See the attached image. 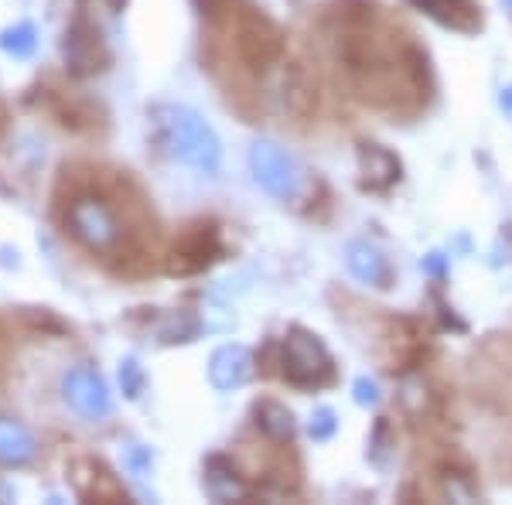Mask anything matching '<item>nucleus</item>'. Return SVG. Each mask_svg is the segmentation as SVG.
Instances as JSON below:
<instances>
[{
    "mask_svg": "<svg viewBox=\"0 0 512 505\" xmlns=\"http://www.w3.org/2000/svg\"><path fill=\"white\" fill-rule=\"evenodd\" d=\"M284 110L301 123L315 117L318 110V86L301 62H291L284 69Z\"/></svg>",
    "mask_w": 512,
    "mask_h": 505,
    "instance_id": "7",
    "label": "nucleus"
},
{
    "mask_svg": "<svg viewBox=\"0 0 512 505\" xmlns=\"http://www.w3.org/2000/svg\"><path fill=\"white\" fill-rule=\"evenodd\" d=\"M222 256V236L216 222H188L164 253V267L171 273H198Z\"/></svg>",
    "mask_w": 512,
    "mask_h": 505,
    "instance_id": "3",
    "label": "nucleus"
},
{
    "mask_svg": "<svg viewBox=\"0 0 512 505\" xmlns=\"http://www.w3.org/2000/svg\"><path fill=\"white\" fill-rule=\"evenodd\" d=\"M52 215L65 239L117 277H147L164 256L151 202L127 171L89 161L65 164Z\"/></svg>",
    "mask_w": 512,
    "mask_h": 505,
    "instance_id": "1",
    "label": "nucleus"
},
{
    "mask_svg": "<svg viewBox=\"0 0 512 505\" xmlns=\"http://www.w3.org/2000/svg\"><path fill=\"white\" fill-rule=\"evenodd\" d=\"M38 93H41L45 110L52 113L55 123L65 130H76V134H82V130H93L99 123V110L82 93H76V89L59 86V82H45Z\"/></svg>",
    "mask_w": 512,
    "mask_h": 505,
    "instance_id": "6",
    "label": "nucleus"
},
{
    "mask_svg": "<svg viewBox=\"0 0 512 505\" xmlns=\"http://www.w3.org/2000/svg\"><path fill=\"white\" fill-rule=\"evenodd\" d=\"M69 482L82 502H127V488L93 454H79L69 465Z\"/></svg>",
    "mask_w": 512,
    "mask_h": 505,
    "instance_id": "5",
    "label": "nucleus"
},
{
    "mask_svg": "<svg viewBox=\"0 0 512 505\" xmlns=\"http://www.w3.org/2000/svg\"><path fill=\"white\" fill-rule=\"evenodd\" d=\"M280 376L294 386H325L335 379L332 359L311 335H294L284 345V359H280Z\"/></svg>",
    "mask_w": 512,
    "mask_h": 505,
    "instance_id": "4",
    "label": "nucleus"
},
{
    "mask_svg": "<svg viewBox=\"0 0 512 505\" xmlns=\"http://www.w3.org/2000/svg\"><path fill=\"white\" fill-rule=\"evenodd\" d=\"M11 359H14L11 335H7L4 325H0V379H4V376H7V369H11Z\"/></svg>",
    "mask_w": 512,
    "mask_h": 505,
    "instance_id": "9",
    "label": "nucleus"
},
{
    "mask_svg": "<svg viewBox=\"0 0 512 505\" xmlns=\"http://www.w3.org/2000/svg\"><path fill=\"white\" fill-rule=\"evenodd\" d=\"M335 59L362 103L410 113L427 103V59L396 24L366 0L342 4L335 14Z\"/></svg>",
    "mask_w": 512,
    "mask_h": 505,
    "instance_id": "2",
    "label": "nucleus"
},
{
    "mask_svg": "<svg viewBox=\"0 0 512 505\" xmlns=\"http://www.w3.org/2000/svg\"><path fill=\"white\" fill-rule=\"evenodd\" d=\"M427 14H434L437 21L451 24L458 31H475L478 28V7L475 0H417Z\"/></svg>",
    "mask_w": 512,
    "mask_h": 505,
    "instance_id": "8",
    "label": "nucleus"
}]
</instances>
